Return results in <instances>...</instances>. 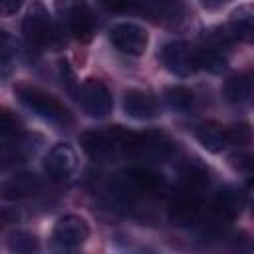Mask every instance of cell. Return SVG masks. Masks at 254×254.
<instances>
[{"label":"cell","mask_w":254,"mask_h":254,"mask_svg":"<svg viewBox=\"0 0 254 254\" xmlns=\"http://www.w3.org/2000/svg\"><path fill=\"white\" fill-rule=\"evenodd\" d=\"M18 99L24 107H28L34 115L42 117L44 121L52 123V125H67L71 121L69 111L64 107V103H60L54 95L38 89V87H30V85H20L18 87Z\"/></svg>","instance_id":"1"},{"label":"cell","mask_w":254,"mask_h":254,"mask_svg":"<svg viewBox=\"0 0 254 254\" xmlns=\"http://www.w3.org/2000/svg\"><path fill=\"white\" fill-rule=\"evenodd\" d=\"M24 38L30 46L36 48H56L60 44V34L52 18L42 6H34L22 24Z\"/></svg>","instance_id":"2"},{"label":"cell","mask_w":254,"mask_h":254,"mask_svg":"<svg viewBox=\"0 0 254 254\" xmlns=\"http://www.w3.org/2000/svg\"><path fill=\"white\" fill-rule=\"evenodd\" d=\"M81 109L85 111V115L95 117V119H103L111 113L113 109V97L111 91L107 89V85L99 79H87L81 83V87L75 93Z\"/></svg>","instance_id":"3"},{"label":"cell","mask_w":254,"mask_h":254,"mask_svg":"<svg viewBox=\"0 0 254 254\" xmlns=\"http://www.w3.org/2000/svg\"><path fill=\"white\" fill-rule=\"evenodd\" d=\"M109 40L113 44V48L121 54L127 56H141L147 50L149 44V36L145 32V28L133 24V22H121L115 24L109 30Z\"/></svg>","instance_id":"4"},{"label":"cell","mask_w":254,"mask_h":254,"mask_svg":"<svg viewBox=\"0 0 254 254\" xmlns=\"http://www.w3.org/2000/svg\"><path fill=\"white\" fill-rule=\"evenodd\" d=\"M161 62L175 75H190L196 69V52L185 42H169L161 50Z\"/></svg>","instance_id":"5"},{"label":"cell","mask_w":254,"mask_h":254,"mask_svg":"<svg viewBox=\"0 0 254 254\" xmlns=\"http://www.w3.org/2000/svg\"><path fill=\"white\" fill-rule=\"evenodd\" d=\"M83 151L95 161H107L115 153H121L119 145V129L111 131H85L81 135Z\"/></svg>","instance_id":"6"},{"label":"cell","mask_w":254,"mask_h":254,"mask_svg":"<svg viewBox=\"0 0 254 254\" xmlns=\"http://www.w3.org/2000/svg\"><path fill=\"white\" fill-rule=\"evenodd\" d=\"M77 165V155L75 149L69 143H58L50 149V153L44 159V171L50 179L54 181H64L67 179Z\"/></svg>","instance_id":"7"},{"label":"cell","mask_w":254,"mask_h":254,"mask_svg":"<svg viewBox=\"0 0 254 254\" xmlns=\"http://www.w3.org/2000/svg\"><path fill=\"white\" fill-rule=\"evenodd\" d=\"M52 236H54V240L58 244L67 246V248H73V246H79V244H83L87 240L89 228H87V224H85L83 218L73 216V214H67V216L58 218V222L54 224Z\"/></svg>","instance_id":"8"},{"label":"cell","mask_w":254,"mask_h":254,"mask_svg":"<svg viewBox=\"0 0 254 254\" xmlns=\"http://www.w3.org/2000/svg\"><path fill=\"white\" fill-rule=\"evenodd\" d=\"M123 109L131 119L137 121H147L159 115V103L153 95L139 91V89H129L123 95Z\"/></svg>","instance_id":"9"},{"label":"cell","mask_w":254,"mask_h":254,"mask_svg":"<svg viewBox=\"0 0 254 254\" xmlns=\"http://www.w3.org/2000/svg\"><path fill=\"white\" fill-rule=\"evenodd\" d=\"M125 181L129 183V187L133 189V192L139 196V194H157L159 190L165 189V181L161 175L149 171V169H131L127 173H123Z\"/></svg>","instance_id":"10"},{"label":"cell","mask_w":254,"mask_h":254,"mask_svg":"<svg viewBox=\"0 0 254 254\" xmlns=\"http://www.w3.org/2000/svg\"><path fill=\"white\" fill-rule=\"evenodd\" d=\"M169 220L177 226H192L200 220V206L192 196L175 200L169 208Z\"/></svg>","instance_id":"11"},{"label":"cell","mask_w":254,"mask_h":254,"mask_svg":"<svg viewBox=\"0 0 254 254\" xmlns=\"http://www.w3.org/2000/svg\"><path fill=\"white\" fill-rule=\"evenodd\" d=\"M242 194L234 189H222L216 192L214 200H212V212L218 216V218H224V220H232L234 216H238L240 208H242Z\"/></svg>","instance_id":"12"},{"label":"cell","mask_w":254,"mask_h":254,"mask_svg":"<svg viewBox=\"0 0 254 254\" xmlns=\"http://www.w3.org/2000/svg\"><path fill=\"white\" fill-rule=\"evenodd\" d=\"M230 30L236 38L254 42V6L252 4H242L232 10L230 18Z\"/></svg>","instance_id":"13"},{"label":"cell","mask_w":254,"mask_h":254,"mask_svg":"<svg viewBox=\"0 0 254 254\" xmlns=\"http://www.w3.org/2000/svg\"><path fill=\"white\" fill-rule=\"evenodd\" d=\"M38 189V179L30 173H18L4 181L2 185V196L10 200H18L24 196H30Z\"/></svg>","instance_id":"14"},{"label":"cell","mask_w":254,"mask_h":254,"mask_svg":"<svg viewBox=\"0 0 254 254\" xmlns=\"http://www.w3.org/2000/svg\"><path fill=\"white\" fill-rule=\"evenodd\" d=\"M222 93H224V99H226L228 103L240 105V103L248 101L250 95H252L250 79H246L244 75H230V77L224 81Z\"/></svg>","instance_id":"15"},{"label":"cell","mask_w":254,"mask_h":254,"mask_svg":"<svg viewBox=\"0 0 254 254\" xmlns=\"http://www.w3.org/2000/svg\"><path fill=\"white\" fill-rule=\"evenodd\" d=\"M196 139L210 153H220L224 149V145H226V133H224V129H220L214 123L200 125L196 129Z\"/></svg>","instance_id":"16"},{"label":"cell","mask_w":254,"mask_h":254,"mask_svg":"<svg viewBox=\"0 0 254 254\" xmlns=\"http://www.w3.org/2000/svg\"><path fill=\"white\" fill-rule=\"evenodd\" d=\"M67 24H69L71 36H73L75 40H79V42H89L91 36L95 34V18L91 16L89 8L81 10V12L75 14L73 18H69Z\"/></svg>","instance_id":"17"},{"label":"cell","mask_w":254,"mask_h":254,"mask_svg":"<svg viewBox=\"0 0 254 254\" xmlns=\"http://www.w3.org/2000/svg\"><path fill=\"white\" fill-rule=\"evenodd\" d=\"M165 101H167V105L171 109L181 111V113H187L194 105V93L189 87L173 85V87H167L165 89Z\"/></svg>","instance_id":"18"},{"label":"cell","mask_w":254,"mask_h":254,"mask_svg":"<svg viewBox=\"0 0 254 254\" xmlns=\"http://www.w3.org/2000/svg\"><path fill=\"white\" fill-rule=\"evenodd\" d=\"M226 67V58L212 46L196 50V69H206L210 73H220Z\"/></svg>","instance_id":"19"},{"label":"cell","mask_w":254,"mask_h":254,"mask_svg":"<svg viewBox=\"0 0 254 254\" xmlns=\"http://www.w3.org/2000/svg\"><path fill=\"white\" fill-rule=\"evenodd\" d=\"M181 181H183L185 190H189L190 194H196L208 185V175L198 165H187L181 171Z\"/></svg>","instance_id":"20"},{"label":"cell","mask_w":254,"mask_h":254,"mask_svg":"<svg viewBox=\"0 0 254 254\" xmlns=\"http://www.w3.org/2000/svg\"><path fill=\"white\" fill-rule=\"evenodd\" d=\"M8 248L18 254H32V252H38V242L30 232L16 230L8 236Z\"/></svg>","instance_id":"21"},{"label":"cell","mask_w":254,"mask_h":254,"mask_svg":"<svg viewBox=\"0 0 254 254\" xmlns=\"http://www.w3.org/2000/svg\"><path fill=\"white\" fill-rule=\"evenodd\" d=\"M226 133V143L230 145H246L252 139V129L246 123H232L230 127L224 129Z\"/></svg>","instance_id":"22"},{"label":"cell","mask_w":254,"mask_h":254,"mask_svg":"<svg viewBox=\"0 0 254 254\" xmlns=\"http://www.w3.org/2000/svg\"><path fill=\"white\" fill-rule=\"evenodd\" d=\"M54 6H56V12L62 18L69 20L75 14H79L81 10H85L87 8V2L85 0H54Z\"/></svg>","instance_id":"23"},{"label":"cell","mask_w":254,"mask_h":254,"mask_svg":"<svg viewBox=\"0 0 254 254\" xmlns=\"http://www.w3.org/2000/svg\"><path fill=\"white\" fill-rule=\"evenodd\" d=\"M18 133H20V127H18L16 117H12L8 111H2V119H0V135H2V139L18 137Z\"/></svg>","instance_id":"24"},{"label":"cell","mask_w":254,"mask_h":254,"mask_svg":"<svg viewBox=\"0 0 254 254\" xmlns=\"http://www.w3.org/2000/svg\"><path fill=\"white\" fill-rule=\"evenodd\" d=\"M135 0H101L103 8L109 10V12H127L131 10Z\"/></svg>","instance_id":"25"},{"label":"cell","mask_w":254,"mask_h":254,"mask_svg":"<svg viewBox=\"0 0 254 254\" xmlns=\"http://www.w3.org/2000/svg\"><path fill=\"white\" fill-rule=\"evenodd\" d=\"M22 8V0H0V12L2 16H12Z\"/></svg>","instance_id":"26"},{"label":"cell","mask_w":254,"mask_h":254,"mask_svg":"<svg viewBox=\"0 0 254 254\" xmlns=\"http://www.w3.org/2000/svg\"><path fill=\"white\" fill-rule=\"evenodd\" d=\"M200 2V6L204 8V10H220L222 6H226L230 0H198Z\"/></svg>","instance_id":"27"}]
</instances>
